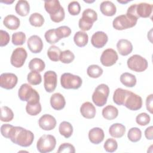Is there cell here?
I'll return each mask as SVG.
<instances>
[{
    "label": "cell",
    "instance_id": "cell-40",
    "mask_svg": "<svg viewBox=\"0 0 153 153\" xmlns=\"http://www.w3.org/2000/svg\"><path fill=\"white\" fill-rule=\"evenodd\" d=\"M75 59L74 54L69 50H66L61 52L60 60L63 63L68 64L73 62Z\"/></svg>",
    "mask_w": 153,
    "mask_h": 153
},
{
    "label": "cell",
    "instance_id": "cell-46",
    "mask_svg": "<svg viewBox=\"0 0 153 153\" xmlns=\"http://www.w3.org/2000/svg\"><path fill=\"white\" fill-rule=\"evenodd\" d=\"M68 10L70 14L72 16H76L79 14L81 11L80 4L77 1H72L69 4Z\"/></svg>",
    "mask_w": 153,
    "mask_h": 153
},
{
    "label": "cell",
    "instance_id": "cell-27",
    "mask_svg": "<svg viewBox=\"0 0 153 153\" xmlns=\"http://www.w3.org/2000/svg\"><path fill=\"white\" fill-rule=\"evenodd\" d=\"M102 114L104 118L108 120H112L117 117L118 110L112 105H108L102 109Z\"/></svg>",
    "mask_w": 153,
    "mask_h": 153
},
{
    "label": "cell",
    "instance_id": "cell-22",
    "mask_svg": "<svg viewBox=\"0 0 153 153\" xmlns=\"http://www.w3.org/2000/svg\"><path fill=\"white\" fill-rule=\"evenodd\" d=\"M100 10L101 13L106 16H113L117 11L116 6L109 1H103L100 5Z\"/></svg>",
    "mask_w": 153,
    "mask_h": 153
},
{
    "label": "cell",
    "instance_id": "cell-29",
    "mask_svg": "<svg viewBox=\"0 0 153 153\" xmlns=\"http://www.w3.org/2000/svg\"><path fill=\"white\" fill-rule=\"evenodd\" d=\"M74 41L78 47H83L88 43V36L87 33L83 31H78L74 35Z\"/></svg>",
    "mask_w": 153,
    "mask_h": 153
},
{
    "label": "cell",
    "instance_id": "cell-35",
    "mask_svg": "<svg viewBox=\"0 0 153 153\" xmlns=\"http://www.w3.org/2000/svg\"><path fill=\"white\" fill-rule=\"evenodd\" d=\"M61 52L60 49L58 47L51 45L49 47L47 51V56L51 61L58 62L60 60Z\"/></svg>",
    "mask_w": 153,
    "mask_h": 153
},
{
    "label": "cell",
    "instance_id": "cell-28",
    "mask_svg": "<svg viewBox=\"0 0 153 153\" xmlns=\"http://www.w3.org/2000/svg\"><path fill=\"white\" fill-rule=\"evenodd\" d=\"M120 81L126 87H133L136 84V78L130 73L124 72L120 76Z\"/></svg>",
    "mask_w": 153,
    "mask_h": 153
},
{
    "label": "cell",
    "instance_id": "cell-52",
    "mask_svg": "<svg viewBox=\"0 0 153 153\" xmlns=\"http://www.w3.org/2000/svg\"><path fill=\"white\" fill-rule=\"evenodd\" d=\"M153 94H151L146 97V107L147 111L151 114H152V105H153Z\"/></svg>",
    "mask_w": 153,
    "mask_h": 153
},
{
    "label": "cell",
    "instance_id": "cell-48",
    "mask_svg": "<svg viewBox=\"0 0 153 153\" xmlns=\"http://www.w3.org/2000/svg\"><path fill=\"white\" fill-rule=\"evenodd\" d=\"M82 16H84V17L91 20L93 23L97 20V13L94 10H93L91 8H87V9L85 10L82 12Z\"/></svg>",
    "mask_w": 153,
    "mask_h": 153
},
{
    "label": "cell",
    "instance_id": "cell-44",
    "mask_svg": "<svg viewBox=\"0 0 153 153\" xmlns=\"http://www.w3.org/2000/svg\"><path fill=\"white\" fill-rule=\"evenodd\" d=\"M93 22L86 17H82L79 20L78 26L82 31L89 30L93 26Z\"/></svg>",
    "mask_w": 153,
    "mask_h": 153
},
{
    "label": "cell",
    "instance_id": "cell-37",
    "mask_svg": "<svg viewBox=\"0 0 153 153\" xmlns=\"http://www.w3.org/2000/svg\"><path fill=\"white\" fill-rule=\"evenodd\" d=\"M127 137L131 142H137L140 140L142 137V131L137 127H132L128 130Z\"/></svg>",
    "mask_w": 153,
    "mask_h": 153
},
{
    "label": "cell",
    "instance_id": "cell-17",
    "mask_svg": "<svg viewBox=\"0 0 153 153\" xmlns=\"http://www.w3.org/2000/svg\"><path fill=\"white\" fill-rule=\"evenodd\" d=\"M50 105L54 109L60 111L65 106V99L60 93H54L50 97Z\"/></svg>",
    "mask_w": 153,
    "mask_h": 153
},
{
    "label": "cell",
    "instance_id": "cell-55",
    "mask_svg": "<svg viewBox=\"0 0 153 153\" xmlns=\"http://www.w3.org/2000/svg\"><path fill=\"white\" fill-rule=\"evenodd\" d=\"M13 2H14V1H11V2H8V1H2V2H4V3H5V4H11V3H13Z\"/></svg>",
    "mask_w": 153,
    "mask_h": 153
},
{
    "label": "cell",
    "instance_id": "cell-2",
    "mask_svg": "<svg viewBox=\"0 0 153 153\" xmlns=\"http://www.w3.org/2000/svg\"><path fill=\"white\" fill-rule=\"evenodd\" d=\"M18 96L22 101L29 103L39 102V93L27 83L23 84L19 89Z\"/></svg>",
    "mask_w": 153,
    "mask_h": 153
},
{
    "label": "cell",
    "instance_id": "cell-18",
    "mask_svg": "<svg viewBox=\"0 0 153 153\" xmlns=\"http://www.w3.org/2000/svg\"><path fill=\"white\" fill-rule=\"evenodd\" d=\"M117 48L121 56H127L133 50V45L126 39H121L117 43Z\"/></svg>",
    "mask_w": 153,
    "mask_h": 153
},
{
    "label": "cell",
    "instance_id": "cell-36",
    "mask_svg": "<svg viewBox=\"0 0 153 153\" xmlns=\"http://www.w3.org/2000/svg\"><path fill=\"white\" fill-rule=\"evenodd\" d=\"M14 118V113L13 111L6 106L1 108V120L3 122L11 121Z\"/></svg>",
    "mask_w": 153,
    "mask_h": 153
},
{
    "label": "cell",
    "instance_id": "cell-23",
    "mask_svg": "<svg viewBox=\"0 0 153 153\" xmlns=\"http://www.w3.org/2000/svg\"><path fill=\"white\" fill-rule=\"evenodd\" d=\"M4 25L10 30H16L20 25L19 19L14 15L10 14L5 17L3 20Z\"/></svg>",
    "mask_w": 153,
    "mask_h": 153
},
{
    "label": "cell",
    "instance_id": "cell-4",
    "mask_svg": "<svg viewBox=\"0 0 153 153\" xmlns=\"http://www.w3.org/2000/svg\"><path fill=\"white\" fill-rule=\"evenodd\" d=\"M56 145L55 137L51 134H44L37 141L36 148L41 153L51 152L54 149Z\"/></svg>",
    "mask_w": 153,
    "mask_h": 153
},
{
    "label": "cell",
    "instance_id": "cell-39",
    "mask_svg": "<svg viewBox=\"0 0 153 153\" xmlns=\"http://www.w3.org/2000/svg\"><path fill=\"white\" fill-rule=\"evenodd\" d=\"M26 35L23 32H17L12 35L11 41L15 45H22L26 41Z\"/></svg>",
    "mask_w": 153,
    "mask_h": 153
},
{
    "label": "cell",
    "instance_id": "cell-51",
    "mask_svg": "<svg viewBox=\"0 0 153 153\" xmlns=\"http://www.w3.org/2000/svg\"><path fill=\"white\" fill-rule=\"evenodd\" d=\"M13 127H14V126L13 125H11L9 124H2L1 127V133L2 135L4 137L9 139L10 133Z\"/></svg>",
    "mask_w": 153,
    "mask_h": 153
},
{
    "label": "cell",
    "instance_id": "cell-15",
    "mask_svg": "<svg viewBox=\"0 0 153 153\" xmlns=\"http://www.w3.org/2000/svg\"><path fill=\"white\" fill-rule=\"evenodd\" d=\"M108 41V37L106 33L102 31L95 32L91 36V43L93 47L97 48L103 47Z\"/></svg>",
    "mask_w": 153,
    "mask_h": 153
},
{
    "label": "cell",
    "instance_id": "cell-12",
    "mask_svg": "<svg viewBox=\"0 0 153 153\" xmlns=\"http://www.w3.org/2000/svg\"><path fill=\"white\" fill-rule=\"evenodd\" d=\"M124 106L131 111H137L142 106V99L140 96L131 91L126 98Z\"/></svg>",
    "mask_w": 153,
    "mask_h": 153
},
{
    "label": "cell",
    "instance_id": "cell-13",
    "mask_svg": "<svg viewBox=\"0 0 153 153\" xmlns=\"http://www.w3.org/2000/svg\"><path fill=\"white\" fill-rule=\"evenodd\" d=\"M56 118L50 114L43 115L39 118L38 121L39 127L46 131L54 129L56 126Z\"/></svg>",
    "mask_w": 153,
    "mask_h": 153
},
{
    "label": "cell",
    "instance_id": "cell-20",
    "mask_svg": "<svg viewBox=\"0 0 153 153\" xmlns=\"http://www.w3.org/2000/svg\"><path fill=\"white\" fill-rule=\"evenodd\" d=\"M153 5L152 4L141 2L136 5V13L139 17H149L152 12Z\"/></svg>",
    "mask_w": 153,
    "mask_h": 153
},
{
    "label": "cell",
    "instance_id": "cell-19",
    "mask_svg": "<svg viewBox=\"0 0 153 153\" xmlns=\"http://www.w3.org/2000/svg\"><path fill=\"white\" fill-rule=\"evenodd\" d=\"M80 112L85 118L92 119L94 118L96 113L94 106L89 102H85L80 107Z\"/></svg>",
    "mask_w": 153,
    "mask_h": 153
},
{
    "label": "cell",
    "instance_id": "cell-43",
    "mask_svg": "<svg viewBox=\"0 0 153 153\" xmlns=\"http://www.w3.org/2000/svg\"><path fill=\"white\" fill-rule=\"evenodd\" d=\"M103 147L106 152H114L118 148V143L115 139L109 138L105 141Z\"/></svg>",
    "mask_w": 153,
    "mask_h": 153
},
{
    "label": "cell",
    "instance_id": "cell-30",
    "mask_svg": "<svg viewBox=\"0 0 153 153\" xmlns=\"http://www.w3.org/2000/svg\"><path fill=\"white\" fill-rule=\"evenodd\" d=\"M28 67L31 71L40 72L44 70L45 65L42 59L39 58H33L29 62Z\"/></svg>",
    "mask_w": 153,
    "mask_h": 153
},
{
    "label": "cell",
    "instance_id": "cell-14",
    "mask_svg": "<svg viewBox=\"0 0 153 153\" xmlns=\"http://www.w3.org/2000/svg\"><path fill=\"white\" fill-rule=\"evenodd\" d=\"M29 50L33 53H39L43 48V42L41 38L36 35L30 36L27 41Z\"/></svg>",
    "mask_w": 153,
    "mask_h": 153
},
{
    "label": "cell",
    "instance_id": "cell-7",
    "mask_svg": "<svg viewBox=\"0 0 153 153\" xmlns=\"http://www.w3.org/2000/svg\"><path fill=\"white\" fill-rule=\"evenodd\" d=\"M127 64L130 69L137 72H143L148 66L146 59L139 54H134L129 57Z\"/></svg>",
    "mask_w": 153,
    "mask_h": 153
},
{
    "label": "cell",
    "instance_id": "cell-42",
    "mask_svg": "<svg viewBox=\"0 0 153 153\" xmlns=\"http://www.w3.org/2000/svg\"><path fill=\"white\" fill-rule=\"evenodd\" d=\"M58 38L60 40L62 38L68 37L71 33V29L67 26H62L55 29Z\"/></svg>",
    "mask_w": 153,
    "mask_h": 153
},
{
    "label": "cell",
    "instance_id": "cell-45",
    "mask_svg": "<svg viewBox=\"0 0 153 153\" xmlns=\"http://www.w3.org/2000/svg\"><path fill=\"white\" fill-rule=\"evenodd\" d=\"M151 118L149 115L145 113L142 112L137 115L136 117V122L140 126H144L148 124L150 122Z\"/></svg>",
    "mask_w": 153,
    "mask_h": 153
},
{
    "label": "cell",
    "instance_id": "cell-31",
    "mask_svg": "<svg viewBox=\"0 0 153 153\" xmlns=\"http://www.w3.org/2000/svg\"><path fill=\"white\" fill-rule=\"evenodd\" d=\"M59 131L60 134L65 138H69L73 133V127L70 123L62 121L59 125Z\"/></svg>",
    "mask_w": 153,
    "mask_h": 153
},
{
    "label": "cell",
    "instance_id": "cell-11",
    "mask_svg": "<svg viewBox=\"0 0 153 153\" xmlns=\"http://www.w3.org/2000/svg\"><path fill=\"white\" fill-rule=\"evenodd\" d=\"M18 78L14 74L5 72L0 76V86L5 89L13 88L17 84Z\"/></svg>",
    "mask_w": 153,
    "mask_h": 153
},
{
    "label": "cell",
    "instance_id": "cell-54",
    "mask_svg": "<svg viewBox=\"0 0 153 153\" xmlns=\"http://www.w3.org/2000/svg\"><path fill=\"white\" fill-rule=\"evenodd\" d=\"M130 1H117L118 2L121 3V4H127L128 2H130Z\"/></svg>",
    "mask_w": 153,
    "mask_h": 153
},
{
    "label": "cell",
    "instance_id": "cell-49",
    "mask_svg": "<svg viewBox=\"0 0 153 153\" xmlns=\"http://www.w3.org/2000/svg\"><path fill=\"white\" fill-rule=\"evenodd\" d=\"M65 17V13L63 8L62 7L60 11L54 15H51V20L55 23H59L63 20Z\"/></svg>",
    "mask_w": 153,
    "mask_h": 153
},
{
    "label": "cell",
    "instance_id": "cell-5",
    "mask_svg": "<svg viewBox=\"0 0 153 153\" xmlns=\"http://www.w3.org/2000/svg\"><path fill=\"white\" fill-rule=\"evenodd\" d=\"M82 79L78 75L64 73L60 77V84L65 89H78L82 85Z\"/></svg>",
    "mask_w": 153,
    "mask_h": 153
},
{
    "label": "cell",
    "instance_id": "cell-16",
    "mask_svg": "<svg viewBox=\"0 0 153 153\" xmlns=\"http://www.w3.org/2000/svg\"><path fill=\"white\" fill-rule=\"evenodd\" d=\"M104 137V131L101 128L94 127L88 132V139L93 144H99L103 140Z\"/></svg>",
    "mask_w": 153,
    "mask_h": 153
},
{
    "label": "cell",
    "instance_id": "cell-24",
    "mask_svg": "<svg viewBox=\"0 0 153 153\" xmlns=\"http://www.w3.org/2000/svg\"><path fill=\"white\" fill-rule=\"evenodd\" d=\"M126 132V127L121 123H115L111 125L109 128L110 135L115 138H120L124 136Z\"/></svg>",
    "mask_w": 153,
    "mask_h": 153
},
{
    "label": "cell",
    "instance_id": "cell-6",
    "mask_svg": "<svg viewBox=\"0 0 153 153\" xmlns=\"http://www.w3.org/2000/svg\"><path fill=\"white\" fill-rule=\"evenodd\" d=\"M137 19L133 18L127 14H122L116 17L112 22L113 27L118 30H122L134 26Z\"/></svg>",
    "mask_w": 153,
    "mask_h": 153
},
{
    "label": "cell",
    "instance_id": "cell-10",
    "mask_svg": "<svg viewBox=\"0 0 153 153\" xmlns=\"http://www.w3.org/2000/svg\"><path fill=\"white\" fill-rule=\"evenodd\" d=\"M118 59L117 53L112 48H108L104 50L100 56V60L102 65L111 66L114 65Z\"/></svg>",
    "mask_w": 153,
    "mask_h": 153
},
{
    "label": "cell",
    "instance_id": "cell-53",
    "mask_svg": "<svg viewBox=\"0 0 153 153\" xmlns=\"http://www.w3.org/2000/svg\"><path fill=\"white\" fill-rule=\"evenodd\" d=\"M153 127L152 126H150L148 127L145 131V136L146 138L148 140H152L153 139V134H152Z\"/></svg>",
    "mask_w": 153,
    "mask_h": 153
},
{
    "label": "cell",
    "instance_id": "cell-38",
    "mask_svg": "<svg viewBox=\"0 0 153 153\" xmlns=\"http://www.w3.org/2000/svg\"><path fill=\"white\" fill-rule=\"evenodd\" d=\"M27 80L30 84L36 85L41 82L42 77L38 72L31 71L27 75Z\"/></svg>",
    "mask_w": 153,
    "mask_h": 153
},
{
    "label": "cell",
    "instance_id": "cell-33",
    "mask_svg": "<svg viewBox=\"0 0 153 153\" xmlns=\"http://www.w3.org/2000/svg\"><path fill=\"white\" fill-rule=\"evenodd\" d=\"M29 21L32 26L35 27H41L44 23V18L41 14L34 13L30 16Z\"/></svg>",
    "mask_w": 153,
    "mask_h": 153
},
{
    "label": "cell",
    "instance_id": "cell-8",
    "mask_svg": "<svg viewBox=\"0 0 153 153\" xmlns=\"http://www.w3.org/2000/svg\"><path fill=\"white\" fill-rule=\"evenodd\" d=\"M27 54L23 47H18L13 50L10 58L11 64L15 68H21L25 63Z\"/></svg>",
    "mask_w": 153,
    "mask_h": 153
},
{
    "label": "cell",
    "instance_id": "cell-26",
    "mask_svg": "<svg viewBox=\"0 0 153 153\" xmlns=\"http://www.w3.org/2000/svg\"><path fill=\"white\" fill-rule=\"evenodd\" d=\"M15 10L16 13L20 16H26L30 11L29 2L25 0H20L17 1L15 7Z\"/></svg>",
    "mask_w": 153,
    "mask_h": 153
},
{
    "label": "cell",
    "instance_id": "cell-47",
    "mask_svg": "<svg viewBox=\"0 0 153 153\" xmlns=\"http://www.w3.org/2000/svg\"><path fill=\"white\" fill-rule=\"evenodd\" d=\"M58 153H62V152H70V153H75V147L69 143H63L61 144L59 147V149L57 150Z\"/></svg>",
    "mask_w": 153,
    "mask_h": 153
},
{
    "label": "cell",
    "instance_id": "cell-34",
    "mask_svg": "<svg viewBox=\"0 0 153 153\" xmlns=\"http://www.w3.org/2000/svg\"><path fill=\"white\" fill-rule=\"evenodd\" d=\"M87 75L93 78H97L103 74V69L97 65H90L87 69Z\"/></svg>",
    "mask_w": 153,
    "mask_h": 153
},
{
    "label": "cell",
    "instance_id": "cell-9",
    "mask_svg": "<svg viewBox=\"0 0 153 153\" xmlns=\"http://www.w3.org/2000/svg\"><path fill=\"white\" fill-rule=\"evenodd\" d=\"M57 84V76L53 71H48L44 75V86L45 91L52 93L56 88Z\"/></svg>",
    "mask_w": 153,
    "mask_h": 153
},
{
    "label": "cell",
    "instance_id": "cell-1",
    "mask_svg": "<svg viewBox=\"0 0 153 153\" xmlns=\"http://www.w3.org/2000/svg\"><path fill=\"white\" fill-rule=\"evenodd\" d=\"M9 139L16 145L22 147H28L32 145L34 139V135L30 130L22 127L14 126L10 133Z\"/></svg>",
    "mask_w": 153,
    "mask_h": 153
},
{
    "label": "cell",
    "instance_id": "cell-25",
    "mask_svg": "<svg viewBox=\"0 0 153 153\" xmlns=\"http://www.w3.org/2000/svg\"><path fill=\"white\" fill-rule=\"evenodd\" d=\"M62 6L60 5V2L57 0H51V1H45L44 2V8L45 11L51 15H54L57 13Z\"/></svg>",
    "mask_w": 153,
    "mask_h": 153
},
{
    "label": "cell",
    "instance_id": "cell-3",
    "mask_svg": "<svg viewBox=\"0 0 153 153\" xmlns=\"http://www.w3.org/2000/svg\"><path fill=\"white\" fill-rule=\"evenodd\" d=\"M109 94V88L105 84H99L92 95V100L97 106H103L106 102Z\"/></svg>",
    "mask_w": 153,
    "mask_h": 153
},
{
    "label": "cell",
    "instance_id": "cell-41",
    "mask_svg": "<svg viewBox=\"0 0 153 153\" xmlns=\"http://www.w3.org/2000/svg\"><path fill=\"white\" fill-rule=\"evenodd\" d=\"M44 36L46 41L50 44H56L60 40L57 36L55 29H51L47 30L45 33Z\"/></svg>",
    "mask_w": 153,
    "mask_h": 153
},
{
    "label": "cell",
    "instance_id": "cell-50",
    "mask_svg": "<svg viewBox=\"0 0 153 153\" xmlns=\"http://www.w3.org/2000/svg\"><path fill=\"white\" fill-rule=\"evenodd\" d=\"M10 35L9 33L3 30H0V46L4 47L7 45L10 41Z\"/></svg>",
    "mask_w": 153,
    "mask_h": 153
},
{
    "label": "cell",
    "instance_id": "cell-56",
    "mask_svg": "<svg viewBox=\"0 0 153 153\" xmlns=\"http://www.w3.org/2000/svg\"><path fill=\"white\" fill-rule=\"evenodd\" d=\"M84 2H87V3H91V2H94V1H84Z\"/></svg>",
    "mask_w": 153,
    "mask_h": 153
},
{
    "label": "cell",
    "instance_id": "cell-32",
    "mask_svg": "<svg viewBox=\"0 0 153 153\" xmlns=\"http://www.w3.org/2000/svg\"><path fill=\"white\" fill-rule=\"evenodd\" d=\"M41 105L39 102L35 103L27 102L26 106V111L29 115L32 116L37 115L41 112Z\"/></svg>",
    "mask_w": 153,
    "mask_h": 153
},
{
    "label": "cell",
    "instance_id": "cell-21",
    "mask_svg": "<svg viewBox=\"0 0 153 153\" xmlns=\"http://www.w3.org/2000/svg\"><path fill=\"white\" fill-rule=\"evenodd\" d=\"M131 91L121 88H117L113 95V101L118 105H124L125 100Z\"/></svg>",
    "mask_w": 153,
    "mask_h": 153
}]
</instances>
